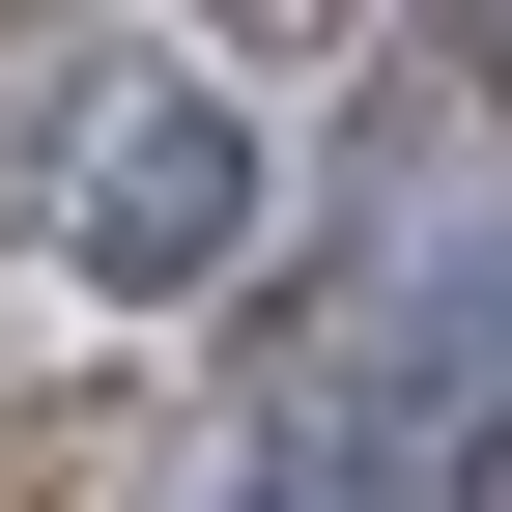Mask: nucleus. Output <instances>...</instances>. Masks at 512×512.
<instances>
[{
	"instance_id": "nucleus-1",
	"label": "nucleus",
	"mask_w": 512,
	"mask_h": 512,
	"mask_svg": "<svg viewBox=\"0 0 512 512\" xmlns=\"http://www.w3.org/2000/svg\"><path fill=\"white\" fill-rule=\"evenodd\" d=\"M228 256H256V114H228V86H114V114H86V200H57V285L200 313Z\"/></svg>"
},
{
	"instance_id": "nucleus-2",
	"label": "nucleus",
	"mask_w": 512,
	"mask_h": 512,
	"mask_svg": "<svg viewBox=\"0 0 512 512\" xmlns=\"http://www.w3.org/2000/svg\"><path fill=\"white\" fill-rule=\"evenodd\" d=\"M484 370H512V256H399V313H370V399H427V427H456Z\"/></svg>"
},
{
	"instance_id": "nucleus-3",
	"label": "nucleus",
	"mask_w": 512,
	"mask_h": 512,
	"mask_svg": "<svg viewBox=\"0 0 512 512\" xmlns=\"http://www.w3.org/2000/svg\"><path fill=\"white\" fill-rule=\"evenodd\" d=\"M228 512H370V456H342V427H313V456H256Z\"/></svg>"
}]
</instances>
